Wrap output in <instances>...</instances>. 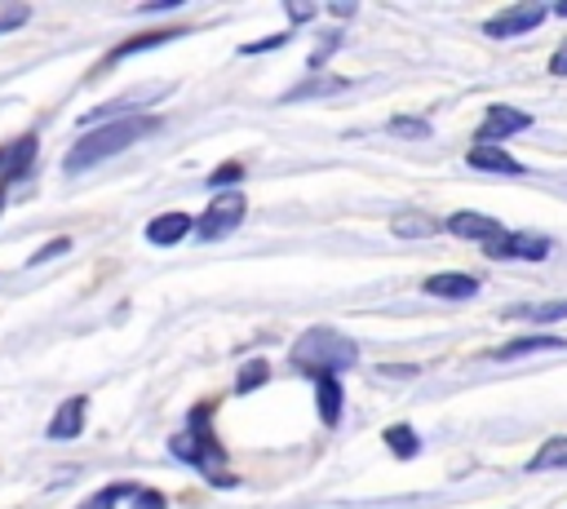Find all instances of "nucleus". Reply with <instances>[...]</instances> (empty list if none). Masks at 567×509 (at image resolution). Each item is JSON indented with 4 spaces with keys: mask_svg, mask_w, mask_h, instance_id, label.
I'll return each mask as SVG.
<instances>
[{
    "mask_svg": "<svg viewBox=\"0 0 567 509\" xmlns=\"http://www.w3.org/2000/svg\"><path fill=\"white\" fill-rule=\"evenodd\" d=\"M168 451H173L177 460L195 465L213 487H235V474H230L226 447H221V438L213 434V407H208V403H199V407L186 416V429H182V434H173Z\"/></svg>",
    "mask_w": 567,
    "mask_h": 509,
    "instance_id": "nucleus-1",
    "label": "nucleus"
},
{
    "mask_svg": "<svg viewBox=\"0 0 567 509\" xmlns=\"http://www.w3.org/2000/svg\"><path fill=\"white\" fill-rule=\"evenodd\" d=\"M159 120L155 115H124V120H106V124H93L71 150H66V173H84L120 150H128L133 142H142L146 133H155Z\"/></svg>",
    "mask_w": 567,
    "mask_h": 509,
    "instance_id": "nucleus-2",
    "label": "nucleus"
},
{
    "mask_svg": "<svg viewBox=\"0 0 567 509\" xmlns=\"http://www.w3.org/2000/svg\"><path fill=\"white\" fill-rule=\"evenodd\" d=\"M354 363H359V350L337 328H306L292 341V367L306 372V376H341Z\"/></svg>",
    "mask_w": 567,
    "mask_h": 509,
    "instance_id": "nucleus-3",
    "label": "nucleus"
},
{
    "mask_svg": "<svg viewBox=\"0 0 567 509\" xmlns=\"http://www.w3.org/2000/svg\"><path fill=\"white\" fill-rule=\"evenodd\" d=\"M545 18H549V4H540V0H518V4H509V9H501V13H492V18L483 22V35H492V40H514V35L536 31Z\"/></svg>",
    "mask_w": 567,
    "mask_h": 509,
    "instance_id": "nucleus-4",
    "label": "nucleus"
},
{
    "mask_svg": "<svg viewBox=\"0 0 567 509\" xmlns=\"http://www.w3.org/2000/svg\"><path fill=\"white\" fill-rule=\"evenodd\" d=\"M549 239L545 235H532V230H501L496 239L483 243V252L492 261H545L549 257Z\"/></svg>",
    "mask_w": 567,
    "mask_h": 509,
    "instance_id": "nucleus-5",
    "label": "nucleus"
},
{
    "mask_svg": "<svg viewBox=\"0 0 567 509\" xmlns=\"http://www.w3.org/2000/svg\"><path fill=\"white\" fill-rule=\"evenodd\" d=\"M244 212H248L244 195H239V190H221V195L199 212L195 235H199V239H221V235H230V230L244 221Z\"/></svg>",
    "mask_w": 567,
    "mask_h": 509,
    "instance_id": "nucleus-6",
    "label": "nucleus"
},
{
    "mask_svg": "<svg viewBox=\"0 0 567 509\" xmlns=\"http://www.w3.org/2000/svg\"><path fill=\"white\" fill-rule=\"evenodd\" d=\"M182 35H190L186 27H159V31H142V35H128V40H120L106 58H102V66H97V75H106L115 62H124V58H137V53H146V49H159V44H173V40H182Z\"/></svg>",
    "mask_w": 567,
    "mask_h": 509,
    "instance_id": "nucleus-7",
    "label": "nucleus"
},
{
    "mask_svg": "<svg viewBox=\"0 0 567 509\" xmlns=\"http://www.w3.org/2000/svg\"><path fill=\"white\" fill-rule=\"evenodd\" d=\"M527 124H532L527 111H514V106H505V102H492L487 115H483V124H478V137H474V142L496 146L501 137H514V133H523Z\"/></svg>",
    "mask_w": 567,
    "mask_h": 509,
    "instance_id": "nucleus-8",
    "label": "nucleus"
},
{
    "mask_svg": "<svg viewBox=\"0 0 567 509\" xmlns=\"http://www.w3.org/2000/svg\"><path fill=\"white\" fill-rule=\"evenodd\" d=\"M465 164L478 168V173H505V177H523V173H527L509 150H501V146H483V142H474V146L465 150Z\"/></svg>",
    "mask_w": 567,
    "mask_h": 509,
    "instance_id": "nucleus-9",
    "label": "nucleus"
},
{
    "mask_svg": "<svg viewBox=\"0 0 567 509\" xmlns=\"http://www.w3.org/2000/svg\"><path fill=\"white\" fill-rule=\"evenodd\" d=\"M190 230H195V217H190V212H159V217L146 221V239H151L155 248H173V243H182Z\"/></svg>",
    "mask_w": 567,
    "mask_h": 509,
    "instance_id": "nucleus-10",
    "label": "nucleus"
},
{
    "mask_svg": "<svg viewBox=\"0 0 567 509\" xmlns=\"http://www.w3.org/2000/svg\"><path fill=\"white\" fill-rule=\"evenodd\" d=\"M425 292L443 297V301H470V297H478V279L465 270H439L425 279Z\"/></svg>",
    "mask_w": 567,
    "mask_h": 509,
    "instance_id": "nucleus-11",
    "label": "nucleus"
},
{
    "mask_svg": "<svg viewBox=\"0 0 567 509\" xmlns=\"http://www.w3.org/2000/svg\"><path fill=\"white\" fill-rule=\"evenodd\" d=\"M447 235L487 243V239H496V235H501V221H496V217H487V212H474V208H465V212H452V217H447Z\"/></svg>",
    "mask_w": 567,
    "mask_h": 509,
    "instance_id": "nucleus-12",
    "label": "nucleus"
},
{
    "mask_svg": "<svg viewBox=\"0 0 567 509\" xmlns=\"http://www.w3.org/2000/svg\"><path fill=\"white\" fill-rule=\"evenodd\" d=\"M84 416H89V398H84V394L66 398V403L53 412V420H49V438H58V443H66V438H80V429H84Z\"/></svg>",
    "mask_w": 567,
    "mask_h": 509,
    "instance_id": "nucleus-13",
    "label": "nucleus"
},
{
    "mask_svg": "<svg viewBox=\"0 0 567 509\" xmlns=\"http://www.w3.org/2000/svg\"><path fill=\"white\" fill-rule=\"evenodd\" d=\"M549 350H563V336H554V332H536V336H514V341L496 345L487 359H523V354H549Z\"/></svg>",
    "mask_w": 567,
    "mask_h": 509,
    "instance_id": "nucleus-14",
    "label": "nucleus"
},
{
    "mask_svg": "<svg viewBox=\"0 0 567 509\" xmlns=\"http://www.w3.org/2000/svg\"><path fill=\"white\" fill-rule=\"evenodd\" d=\"M315 407L323 425H337L346 412V394H341V376H315Z\"/></svg>",
    "mask_w": 567,
    "mask_h": 509,
    "instance_id": "nucleus-15",
    "label": "nucleus"
},
{
    "mask_svg": "<svg viewBox=\"0 0 567 509\" xmlns=\"http://www.w3.org/2000/svg\"><path fill=\"white\" fill-rule=\"evenodd\" d=\"M350 80H341V75H332V71H315L310 80H301V84H292L288 93H284V102H310V97H328V93H341Z\"/></svg>",
    "mask_w": 567,
    "mask_h": 509,
    "instance_id": "nucleus-16",
    "label": "nucleus"
},
{
    "mask_svg": "<svg viewBox=\"0 0 567 509\" xmlns=\"http://www.w3.org/2000/svg\"><path fill=\"white\" fill-rule=\"evenodd\" d=\"M501 319H527V323H554L567 319V301H523V305H505Z\"/></svg>",
    "mask_w": 567,
    "mask_h": 509,
    "instance_id": "nucleus-17",
    "label": "nucleus"
},
{
    "mask_svg": "<svg viewBox=\"0 0 567 509\" xmlns=\"http://www.w3.org/2000/svg\"><path fill=\"white\" fill-rule=\"evenodd\" d=\"M35 150H40V142H35L31 133H27V137H18V142H9V168H4V186L31 173V159H35Z\"/></svg>",
    "mask_w": 567,
    "mask_h": 509,
    "instance_id": "nucleus-18",
    "label": "nucleus"
},
{
    "mask_svg": "<svg viewBox=\"0 0 567 509\" xmlns=\"http://www.w3.org/2000/svg\"><path fill=\"white\" fill-rule=\"evenodd\" d=\"M390 230H394L399 239H425V235H439L443 221H439V217H425V212H399V217L390 221Z\"/></svg>",
    "mask_w": 567,
    "mask_h": 509,
    "instance_id": "nucleus-19",
    "label": "nucleus"
},
{
    "mask_svg": "<svg viewBox=\"0 0 567 509\" xmlns=\"http://www.w3.org/2000/svg\"><path fill=\"white\" fill-rule=\"evenodd\" d=\"M527 469H532V474H540V469H567V434H558V438L540 443V447H536V456L527 460Z\"/></svg>",
    "mask_w": 567,
    "mask_h": 509,
    "instance_id": "nucleus-20",
    "label": "nucleus"
},
{
    "mask_svg": "<svg viewBox=\"0 0 567 509\" xmlns=\"http://www.w3.org/2000/svg\"><path fill=\"white\" fill-rule=\"evenodd\" d=\"M381 443H385V447H390L399 460H412V456L421 451V438H416V429H412V425H385Z\"/></svg>",
    "mask_w": 567,
    "mask_h": 509,
    "instance_id": "nucleus-21",
    "label": "nucleus"
},
{
    "mask_svg": "<svg viewBox=\"0 0 567 509\" xmlns=\"http://www.w3.org/2000/svg\"><path fill=\"white\" fill-rule=\"evenodd\" d=\"M266 376H270V363H266V359H248V363L239 367V376H235V394H252Z\"/></svg>",
    "mask_w": 567,
    "mask_h": 509,
    "instance_id": "nucleus-22",
    "label": "nucleus"
},
{
    "mask_svg": "<svg viewBox=\"0 0 567 509\" xmlns=\"http://www.w3.org/2000/svg\"><path fill=\"white\" fill-rule=\"evenodd\" d=\"M133 491H137V482H111V487H102L93 500H84L80 509H115V505H120V500H128Z\"/></svg>",
    "mask_w": 567,
    "mask_h": 509,
    "instance_id": "nucleus-23",
    "label": "nucleus"
},
{
    "mask_svg": "<svg viewBox=\"0 0 567 509\" xmlns=\"http://www.w3.org/2000/svg\"><path fill=\"white\" fill-rule=\"evenodd\" d=\"M385 128H390L394 137H416V142H425V137H430V124H425V120H416V115H394Z\"/></svg>",
    "mask_w": 567,
    "mask_h": 509,
    "instance_id": "nucleus-24",
    "label": "nucleus"
},
{
    "mask_svg": "<svg viewBox=\"0 0 567 509\" xmlns=\"http://www.w3.org/2000/svg\"><path fill=\"white\" fill-rule=\"evenodd\" d=\"M27 18H31V4H22V0H0V35H4V31H18Z\"/></svg>",
    "mask_w": 567,
    "mask_h": 509,
    "instance_id": "nucleus-25",
    "label": "nucleus"
},
{
    "mask_svg": "<svg viewBox=\"0 0 567 509\" xmlns=\"http://www.w3.org/2000/svg\"><path fill=\"white\" fill-rule=\"evenodd\" d=\"M239 177H244V164H217L204 181H208L213 190H235V181H239Z\"/></svg>",
    "mask_w": 567,
    "mask_h": 509,
    "instance_id": "nucleus-26",
    "label": "nucleus"
},
{
    "mask_svg": "<svg viewBox=\"0 0 567 509\" xmlns=\"http://www.w3.org/2000/svg\"><path fill=\"white\" fill-rule=\"evenodd\" d=\"M128 509H168V500H164L155 487H137V491L128 496Z\"/></svg>",
    "mask_w": 567,
    "mask_h": 509,
    "instance_id": "nucleus-27",
    "label": "nucleus"
},
{
    "mask_svg": "<svg viewBox=\"0 0 567 509\" xmlns=\"http://www.w3.org/2000/svg\"><path fill=\"white\" fill-rule=\"evenodd\" d=\"M62 252H71V239L66 235H58V239H49L35 257H31V266H40V261H49V257H62Z\"/></svg>",
    "mask_w": 567,
    "mask_h": 509,
    "instance_id": "nucleus-28",
    "label": "nucleus"
},
{
    "mask_svg": "<svg viewBox=\"0 0 567 509\" xmlns=\"http://www.w3.org/2000/svg\"><path fill=\"white\" fill-rule=\"evenodd\" d=\"M288 35H292V31H279V35L252 40V44H244V53H266V49H284V44H288Z\"/></svg>",
    "mask_w": 567,
    "mask_h": 509,
    "instance_id": "nucleus-29",
    "label": "nucleus"
},
{
    "mask_svg": "<svg viewBox=\"0 0 567 509\" xmlns=\"http://www.w3.org/2000/svg\"><path fill=\"white\" fill-rule=\"evenodd\" d=\"M549 75H567V40L549 53Z\"/></svg>",
    "mask_w": 567,
    "mask_h": 509,
    "instance_id": "nucleus-30",
    "label": "nucleus"
},
{
    "mask_svg": "<svg viewBox=\"0 0 567 509\" xmlns=\"http://www.w3.org/2000/svg\"><path fill=\"white\" fill-rule=\"evenodd\" d=\"M284 9H288V18H292V22H306V18H315V4H297V0H288Z\"/></svg>",
    "mask_w": 567,
    "mask_h": 509,
    "instance_id": "nucleus-31",
    "label": "nucleus"
},
{
    "mask_svg": "<svg viewBox=\"0 0 567 509\" xmlns=\"http://www.w3.org/2000/svg\"><path fill=\"white\" fill-rule=\"evenodd\" d=\"M177 4H182V0H146V4H142V13H155V9H177Z\"/></svg>",
    "mask_w": 567,
    "mask_h": 509,
    "instance_id": "nucleus-32",
    "label": "nucleus"
},
{
    "mask_svg": "<svg viewBox=\"0 0 567 509\" xmlns=\"http://www.w3.org/2000/svg\"><path fill=\"white\" fill-rule=\"evenodd\" d=\"M554 13H558V18H567V0H558V4H554Z\"/></svg>",
    "mask_w": 567,
    "mask_h": 509,
    "instance_id": "nucleus-33",
    "label": "nucleus"
},
{
    "mask_svg": "<svg viewBox=\"0 0 567 509\" xmlns=\"http://www.w3.org/2000/svg\"><path fill=\"white\" fill-rule=\"evenodd\" d=\"M4 199H9V186H0V212H4Z\"/></svg>",
    "mask_w": 567,
    "mask_h": 509,
    "instance_id": "nucleus-34",
    "label": "nucleus"
}]
</instances>
